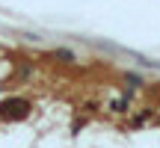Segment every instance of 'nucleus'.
<instances>
[{"label":"nucleus","mask_w":160,"mask_h":148,"mask_svg":"<svg viewBox=\"0 0 160 148\" xmlns=\"http://www.w3.org/2000/svg\"><path fill=\"white\" fill-rule=\"evenodd\" d=\"M30 116V101L27 98H6L0 104V119L3 121H21Z\"/></svg>","instance_id":"nucleus-1"}]
</instances>
